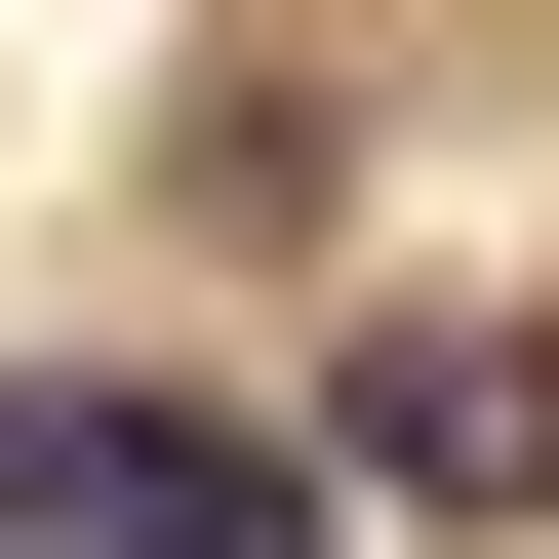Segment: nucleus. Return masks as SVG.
Segmentation results:
<instances>
[{
    "label": "nucleus",
    "instance_id": "obj_2",
    "mask_svg": "<svg viewBox=\"0 0 559 559\" xmlns=\"http://www.w3.org/2000/svg\"><path fill=\"white\" fill-rule=\"evenodd\" d=\"M320 479H400V520H520V479H559V360H520V320H360V360H320Z\"/></svg>",
    "mask_w": 559,
    "mask_h": 559
},
{
    "label": "nucleus",
    "instance_id": "obj_1",
    "mask_svg": "<svg viewBox=\"0 0 559 559\" xmlns=\"http://www.w3.org/2000/svg\"><path fill=\"white\" fill-rule=\"evenodd\" d=\"M0 559H320V440H240L160 360H0Z\"/></svg>",
    "mask_w": 559,
    "mask_h": 559
}]
</instances>
